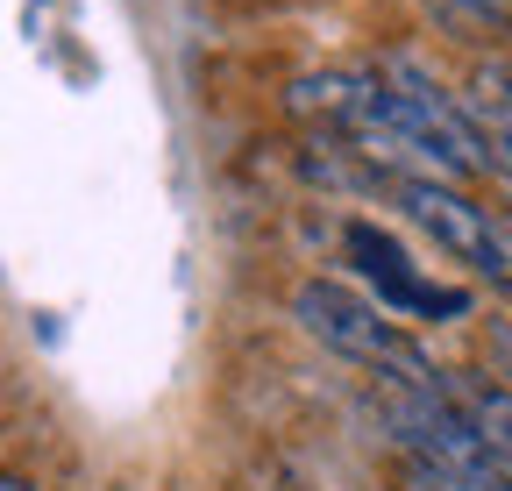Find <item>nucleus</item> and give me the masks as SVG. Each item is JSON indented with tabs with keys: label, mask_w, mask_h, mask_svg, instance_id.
I'll use <instances>...</instances> for the list:
<instances>
[{
	"label": "nucleus",
	"mask_w": 512,
	"mask_h": 491,
	"mask_svg": "<svg viewBox=\"0 0 512 491\" xmlns=\"http://www.w3.org/2000/svg\"><path fill=\"white\" fill-rule=\"evenodd\" d=\"M292 321H299L320 349H335V356L363 363L370 378H406V385L448 378L441 363H434L392 314H384L370 292H349V285H335V278H306V285L292 292Z\"/></svg>",
	"instance_id": "2"
},
{
	"label": "nucleus",
	"mask_w": 512,
	"mask_h": 491,
	"mask_svg": "<svg viewBox=\"0 0 512 491\" xmlns=\"http://www.w3.org/2000/svg\"><path fill=\"white\" fill-rule=\"evenodd\" d=\"M420 15H434L441 29H456V36H498L512 22V0H413Z\"/></svg>",
	"instance_id": "8"
},
{
	"label": "nucleus",
	"mask_w": 512,
	"mask_h": 491,
	"mask_svg": "<svg viewBox=\"0 0 512 491\" xmlns=\"http://www.w3.org/2000/svg\"><path fill=\"white\" fill-rule=\"evenodd\" d=\"M463 107H470V121H477V136H484L491 164L512 178V65H477Z\"/></svg>",
	"instance_id": "6"
},
{
	"label": "nucleus",
	"mask_w": 512,
	"mask_h": 491,
	"mask_svg": "<svg viewBox=\"0 0 512 491\" xmlns=\"http://www.w3.org/2000/svg\"><path fill=\"white\" fill-rule=\"evenodd\" d=\"M463 406H470L477 435L491 442V456H498L505 477H512V385H498V378H463Z\"/></svg>",
	"instance_id": "7"
},
{
	"label": "nucleus",
	"mask_w": 512,
	"mask_h": 491,
	"mask_svg": "<svg viewBox=\"0 0 512 491\" xmlns=\"http://www.w3.org/2000/svg\"><path fill=\"white\" fill-rule=\"evenodd\" d=\"M370 399H377L384 427L399 435V449L413 456L420 484H434V491H512L505 463H498L491 442L477 435V420H470L456 378H434V385L377 378Z\"/></svg>",
	"instance_id": "1"
},
{
	"label": "nucleus",
	"mask_w": 512,
	"mask_h": 491,
	"mask_svg": "<svg viewBox=\"0 0 512 491\" xmlns=\"http://www.w3.org/2000/svg\"><path fill=\"white\" fill-rule=\"evenodd\" d=\"M498 292H505V306H512V285H498Z\"/></svg>",
	"instance_id": "11"
},
{
	"label": "nucleus",
	"mask_w": 512,
	"mask_h": 491,
	"mask_svg": "<svg viewBox=\"0 0 512 491\" xmlns=\"http://www.w3.org/2000/svg\"><path fill=\"white\" fill-rule=\"evenodd\" d=\"M491 363H498V385H512V328L491 335Z\"/></svg>",
	"instance_id": "9"
},
{
	"label": "nucleus",
	"mask_w": 512,
	"mask_h": 491,
	"mask_svg": "<svg viewBox=\"0 0 512 491\" xmlns=\"http://www.w3.org/2000/svg\"><path fill=\"white\" fill-rule=\"evenodd\" d=\"M384 193H392L456 264L512 285V214L470 200L456 178H434V171H392V178H384Z\"/></svg>",
	"instance_id": "4"
},
{
	"label": "nucleus",
	"mask_w": 512,
	"mask_h": 491,
	"mask_svg": "<svg viewBox=\"0 0 512 491\" xmlns=\"http://www.w3.org/2000/svg\"><path fill=\"white\" fill-rule=\"evenodd\" d=\"M0 491H36V484H29L22 470H0Z\"/></svg>",
	"instance_id": "10"
},
{
	"label": "nucleus",
	"mask_w": 512,
	"mask_h": 491,
	"mask_svg": "<svg viewBox=\"0 0 512 491\" xmlns=\"http://www.w3.org/2000/svg\"><path fill=\"white\" fill-rule=\"evenodd\" d=\"M342 250H349V264L363 271L370 299H377L392 321H463V314H470V285L427 278V271L399 250V235H384L377 221H349V228H342Z\"/></svg>",
	"instance_id": "5"
},
{
	"label": "nucleus",
	"mask_w": 512,
	"mask_h": 491,
	"mask_svg": "<svg viewBox=\"0 0 512 491\" xmlns=\"http://www.w3.org/2000/svg\"><path fill=\"white\" fill-rule=\"evenodd\" d=\"M377 79H384V100H392L399 136L413 143L420 171L456 178V186H470V178L491 171V150H484V136H477V121H470L463 93H448L427 65H413V57H384Z\"/></svg>",
	"instance_id": "3"
}]
</instances>
